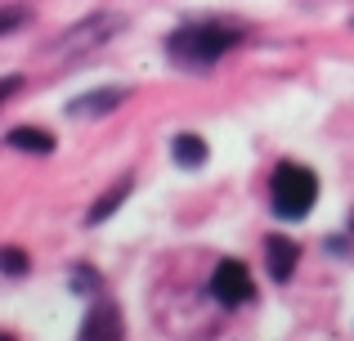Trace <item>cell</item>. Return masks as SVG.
I'll return each mask as SVG.
<instances>
[{"mask_svg":"<svg viewBox=\"0 0 354 341\" xmlns=\"http://www.w3.org/2000/svg\"><path fill=\"white\" fill-rule=\"evenodd\" d=\"M238 41H242V32H234V27H225V23H189V27H180V32H171L166 54H171V63H180V68H189V72H207L211 63H220Z\"/></svg>","mask_w":354,"mask_h":341,"instance_id":"obj_1","label":"cell"},{"mask_svg":"<svg viewBox=\"0 0 354 341\" xmlns=\"http://www.w3.org/2000/svg\"><path fill=\"white\" fill-rule=\"evenodd\" d=\"M314 198H319V180H314L310 167H296V162H283L269 180V202H274V216L283 220H301L310 216Z\"/></svg>","mask_w":354,"mask_h":341,"instance_id":"obj_2","label":"cell"},{"mask_svg":"<svg viewBox=\"0 0 354 341\" xmlns=\"http://www.w3.org/2000/svg\"><path fill=\"white\" fill-rule=\"evenodd\" d=\"M121 23H126L121 14H90V18H81L77 27H68V32L50 45V59H81V54L99 50L104 41H113V36H117Z\"/></svg>","mask_w":354,"mask_h":341,"instance_id":"obj_3","label":"cell"},{"mask_svg":"<svg viewBox=\"0 0 354 341\" xmlns=\"http://www.w3.org/2000/svg\"><path fill=\"white\" fill-rule=\"evenodd\" d=\"M211 297L220 301V306H242V301H251V274L242 261H220L216 274H211Z\"/></svg>","mask_w":354,"mask_h":341,"instance_id":"obj_4","label":"cell"},{"mask_svg":"<svg viewBox=\"0 0 354 341\" xmlns=\"http://www.w3.org/2000/svg\"><path fill=\"white\" fill-rule=\"evenodd\" d=\"M296 261H301V247L292 243V238H269L265 243V265H269V279H278V283H287L292 279V270H296Z\"/></svg>","mask_w":354,"mask_h":341,"instance_id":"obj_5","label":"cell"},{"mask_svg":"<svg viewBox=\"0 0 354 341\" xmlns=\"http://www.w3.org/2000/svg\"><path fill=\"white\" fill-rule=\"evenodd\" d=\"M126 95H130L126 86L90 90V95H81V99H72V104H68V117H99V113H113V108H117Z\"/></svg>","mask_w":354,"mask_h":341,"instance_id":"obj_6","label":"cell"},{"mask_svg":"<svg viewBox=\"0 0 354 341\" xmlns=\"http://www.w3.org/2000/svg\"><path fill=\"white\" fill-rule=\"evenodd\" d=\"M171 158L180 162V167L198 171L202 162H207V140H202V135H175V144H171Z\"/></svg>","mask_w":354,"mask_h":341,"instance_id":"obj_7","label":"cell"},{"mask_svg":"<svg viewBox=\"0 0 354 341\" xmlns=\"http://www.w3.org/2000/svg\"><path fill=\"white\" fill-rule=\"evenodd\" d=\"M9 149H23V153H54V135H50V131H32V126H18V131H9Z\"/></svg>","mask_w":354,"mask_h":341,"instance_id":"obj_8","label":"cell"},{"mask_svg":"<svg viewBox=\"0 0 354 341\" xmlns=\"http://www.w3.org/2000/svg\"><path fill=\"white\" fill-rule=\"evenodd\" d=\"M126 198H130V180H121V184H117V189H113V193H104V198H99V202H95V207H90V216H86V225H104V220H108V216H113V211H117V207H121V202H126Z\"/></svg>","mask_w":354,"mask_h":341,"instance_id":"obj_9","label":"cell"},{"mask_svg":"<svg viewBox=\"0 0 354 341\" xmlns=\"http://www.w3.org/2000/svg\"><path fill=\"white\" fill-rule=\"evenodd\" d=\"M81 337H86V341H95V337H121L117 315H113V310H95V315L81 324Z\"/></svg>","mask_w":354,"mask_h":341,"instance_id":"obj_10","label":"cell"},{"mask_svg":"<svg viewBox=\"0 0 354 341\" xmlns=\"http://www.w3.org/2000/svg\"><path fill=\"white\" fill-rule=\"evenodd\" d=\"M27 265H32V261H27L23 247H0V274H14V279H23Z\"/></svg>","mask_w":354,"mask_h":341,"instance_id":"obj_11","label":"cell"},{"mask_svg":"<svg viewBox=\"0 0 354 341\" xmlns=\"http://www.w3.org/2000/svg\"><path fill=\"white\" fill-rule=\"evenodd\" d=\"M27 18H32V14H27V9H23V5H0V36H9V32H18V27H23V23H27Z\"/></svg>","mask_w":354,"mask_h":341,"instance_id":"obj_12","label":"cell"},{"mask_svg":"<svg viewBox=\"0 0 354 341\" xmlns=\"http://www.w3.org/2000/svg\"><path fill=\"white\" fill-rule=\"evenodd\" d=\"M68 283H72V292H95V270H90V265H77Z\"/></svg>","mask_w":354,"mask_h":341,"instance_id":"obj_13","label":"cell"},{"mask_svg":"<svg viewBox=\"0 0 354 341\" xmlns=\"http://www.w3.org/2000/svg\"><path fill=\"white\" fill-rule=\"evenodd\" d=\"M18 90H23V77H0V104H5V99H14Z\"/></svg>","mask_w":354,"mask_h":341,"instance_id":"obj_14","label":"cell"},{"mask_svg":"<svg viewBox=\"0 0 354 341\" xmlns=\"http://www.w3.org/2000/svg\"><path fill=\"white\" fill-rule=\"evenodd\" d=\"M350 229H354V216H350Z\"/></svg>","mask_w":354,"mask_h":341,"instance_id":"obj_15","label":"cell"}]
</instances>
